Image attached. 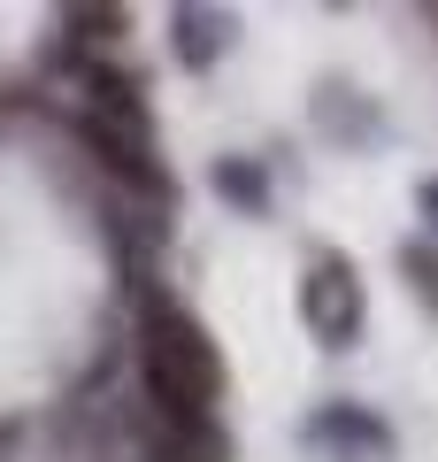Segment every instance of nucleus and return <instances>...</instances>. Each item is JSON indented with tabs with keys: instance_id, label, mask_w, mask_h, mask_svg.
I'll return each instance as SVG.
<instances>
[{
	"instance_id": "obj_1",
	"label": "nucleus",
	"mask_w": 438,
	"mask_h": 462,
	"mask_svg": "<svg viewBox=\"0 0 438 462\" xmlns=\"http://www.w3.org/2000/svg\"><path fill=\"white\" fill-rule=\"evenodd\" d=\"M139 378L146 401L178 439H215V401H224V355H215L208 324L178 309L169 293L139 300Z\"/></svg>"
},
{
	"instance_id": "obj_2",
	"label": "nucleus",
	"mask_w": 438,
	"mask_h": 462,
	"mask_svg": "<svg viewBox=\"0 0 438 462\" xmlns=\"http://www.w3.org/2000/svg\"><path fill=\"white\" fill-rule=\"evenodd\" d=\"M300 316H308V331L324 346H346L361 331V278H354V263H315L308 270V285H300Z\"/></svg>"
},
{
	"instance_id": "obj_3",
	"label": "nucleus",
	"mask_w": 438,
	"mask_h": 462,
	"mask_svg": "<svg viewBox=\"0 0 438 462\" xmlns=\"http://www.w3.org/2000/svg\"><path fill=\"white\" fill-rule=\"evenodd\" d=\"M224 32H231V23L208 16V8H178V54H185V69H208L215 47H224Z\"/></svg>"
},
{
	"instance_id": "obj_4",
	"label": "nucleus",
	"mask_w": 438,
	"mask_h": 462,
	"mask_svg": "<svg viewBox=\"0 0 438 462\" xmlns=\"http://www.w3.org/2000/svg\"><path fill=\"white\" fill-rule=\"evenodd\" d=\"M315 439H354V447H370V455H385V424H370V416H354V409H324V416H315Z\"/></svg>"
},
{
	"instance_id": "obj_5",
	"label": "nucleus",
	"mask_w": 438,
	"mask_h": 462,
	"mask_svg": "<svg viewBox=\"0 0 438 462\" xmlns=\"http://www.w3.org/2000/svg\"><path fill=\"white\" fill-rule=\"evenodd\" d=\"M400 270H407V285L423 293V309L438 316V247H400Z\"/></svg>"
},
{
	"instance_id": "obj_6",
	"label": "nucleus",
	"mask_w": 438,
	"mask_h": 462,
	"mask_svg": "<svg viewBox=\"0 0 438 462\" xmlns=\"http://www.w3.org/2000/svg\"><path fill=\"white\" fill-rule=\"evenodd\" d=\"M62 23H69L78 39H123V23H131V16H123V8H69Z\"/></svg>"
},
{
	"instance_id": "obj_7",
	"label": "nucleus",
	"mask_w": 438,
	"mask_h": 462,
	"mask_svg": "<svg viewBox=\"0 0 438 462\" xmlns=\"http://www.w3.org/2000/svg\"><path fill=\"white\" fill-rule=\"evenodd\" d=\"M215 185H231L239 200H261V178H254V170H239V162H224V170H215Z\"/></svg>"
},
{
	"instance_id": "obj_8",
	"label": "nucleus",
	"mask_w": 438,
	"mask_h": 462,
	"mask_svg": "<svg viewBox=\"0 0 438 462\" xmlns=\"http://www.w3.org/2000/svg\"><path fill=\"white\" fill-rule=\"evenodd\" d=\"M415 200H423V216L438 224V178H423V185H415Z\"/></svg>"
}]
</instances>
